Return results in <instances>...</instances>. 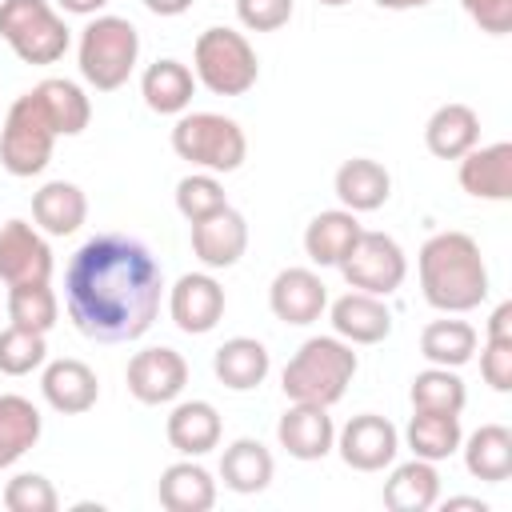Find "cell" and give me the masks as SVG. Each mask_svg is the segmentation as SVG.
<instances>
[{
  "label": "cell",
  "instance_id": "e0dca14e",
  "mask_svg": "<svg viewBox=\"0 0 512 512\" xmlns=\"http://www.w3.org/2000/svg\"><path fill=\"white\" fill-rule=\"evenodd\" d=\"M332 332L348 344H380L392 336V312L384 304V296H368V292H344L340 300H332L328 308Z\"/></svg>",
  "mask_w": 512,
  "mask_h": 512
},
{
  "label": "cell",
  "instance_id": "44dd1931",
  "mask_svg": "<svg viewBox=\"0 0 512 512\" xmlns=\"http://www.w3.org/2000/svg\"><path fill=\"white\" fill-rule=\"evenodd\" d=\"M32 220L44 236H72L88 220V196L72 180H48L32 192Z\"/></svg>",
  "mask_w": 512,
  "mask_h": 512
},
{
  "label": "cell",
  "instance_id": "9c48e42d",
  "mask_svg": "<svg viewBox=\"0 0 512 512\" xmlns=\"http://www.w3.org/2000/svg\"><path fill=\"white\" fill-rule=\"evenodd\" d=\"M348 288L368 296H392L408 276V256L388 232H360L340 264Z\"/></svg>",
  "mask_w": 512,
  "mask_h": 512
},
{
  "label": "cell",
  "instance_id": "3957f363",
  "mask_svg": "<svg viewBox=\"0 0 512 512\" xmlns=\"http://www.w3.org/2000/svg\"><path fill=\"white\" fill-rule=\"evenodd\" d=\"M360 368V356L340 336H312L296 348V356L284 364L280 388L292 404H320L332 408L344 400L352 376Z\"/></svg>",
  "mask_w": 512,
  "mask_h": 512
},
{
  "label": "cell",
  "instance_id": "f1b7e54d",
  "mask_svg": "<svg viewBox=\"0 0 512 512\" xmlns=\"http://www.w3.org/2000/svg\"><path fill=\"white\" fill-rule=\"evenodd\" d=\"M440 500V472L432 460L412 456L408 464H396L384 480V508L392 512H428Z\"/></svg>",
  "mask_w": 512,
  "mask_h": 512
},
{
  "label": "cell",
  "instance_id": "4316f807",
  "mask_svg": "<svg viewBox=\"0 0 512 512\" xmlns=\"http://www.w3.org/2000/svg\"><path fill=\"white\" fill-rule=\"evenodd\" d=\"M272 476H276V460H272V452H268L260 440H252V436L232 440V444L224 448V456H220V480H224V488H232V492H240V496L264 492V488L272 484Z\"/></svg>",
  "mask_w": 512,
  "mask_h": 512
},
{
  "label": "cell",
  "instance_id": "ac0fdd59",
  "mask_svg": "<svg viewBox=\"0 0 512 512\" xmlns=\"http://www.w3.org/2000/svg\"><path fill=\"white\" fill-rule=\"evenodd\" d=\"M40 392H44V400H48L52 412H60V416H80V412H88V408L100 400V380H96V372H92L84 360L64 356V360L44 364V372H40Z\"/></svg>",
  "mask_w": 512,
  "mask_h": 512
},
{
  "label": "cell",
  "instance_id": "1f68e13d",
  "mask_svg": "<svg viewBox=\"0 0 512 512\" xmlns=\"http://www.w3.org/2000/svg\"><path fill=\"white\" fill-rule=\"evenodd\" d=\"M56 128V136H80L92 120V100L84 96V88L76 80H64V76H48L32 88Z\"/></svg>",
  "mask_w": 512,
  "mask_h": 512
},
{
  "label": "cell",
  "instance_id": "ba28073f",
  "mask_svg": "<svg viewBox=\"0 0 512 512\" xmlns=\"http://www.w3.org/2000/svg\"><path fill=\"white\" fill-rule=\"evenodd\" d=\"M0 40L24 64H56L72 36L48 0H0Z\"/></svg>",
  "mask_w": 512,
  "mask_h": 512
},
{
  "label": "cell",
  "instance_id": "277c9868",
  "mask_svg": "<svg viewBox=\"0 0 512 512\" xmlns=\"http://www.w3.org/2000/svg\"><path fill=\"white\" fill-rule=\"evenodd\" d=\"M80 76L96 92H116L128 84L140 60V32L128 16H92L76 44Z\"/></svg>",
  "mask_w": 512,
  "mask_h": 512
},
{
  "label": "cell",
  "instance_id": "5b68a950",
  "mask_svg": "<svg viewBox=\"0 0 512 512\" xmlns=\"http://www.w3.org/2000/svg\"><path fill=\"white\" fill-rule=\"evenodd\" d=\"M192 76L212 96H244L260 80L256 48L236 28H204L192 44Z\"/></svg>",
  "mask_w": 512,
  "mask_h": 512
},
{
  "label": "cell",
  "instance_id": "e575fe53",
  "mask_svg": "<svg viewBox=\"0 0 512 512\" xmlns=\"http://www.w3.org/2000/svg\"><path fill=\"white\" fill-rule=\"evenodd\" d=\"M408 400H412L416 412H452V416H460L464 404H468V388H464V380L456 376V368L428 364L424 372L412 376Z\"/></svg>",
  "mask_w": 512,
  "mask_h": 512
},
{
  "label": "cell",
  "instance_id": "8992f818",
  "mask_svg": "<svg viewBox=\"0 0 512 512\" xmlns=\"http://www.w3.org/2000/svg\"><path fill=\"white\" fill-rule=\"evenodd\" d=\"M172 152L200 172H236L248 160V136L232 116L220 112H180L172 124Z\"/></svg>",
  "mask_w": 512,
  "mask_h": 512
},
{
  "label": "cell",
  "instance_id": "603a6c76",
  "mask_svg": "<svg viewBox=\"0 0 512 512\" xmlns=\"http://www.w3.org/2000/svg\"><path fill=\"white\" fill-rule=\"evenodd\" d=\"M220 412L208 404V400H180L172 412H168V424H164V436L168 444L180 452V456H204L220 444Z\"/></svg>",
  "mask_w": 512,
  "mask_h": 512
},
{
  "label": "cell",
  "instance_id": "484cf974",
  "mask_svg": "<svg viewBox=\"0 0 512 512\" xmlns=\"http://www.w3.org/2000/svg\"><path fill=\"white\" fill-rule=\"evenodd\" d=\"M156 496L168 512H208L216 504V480L204 464H196L192 456L180 464H168L160 472Z\"/></svg>",
  "mask_w": 512,
  "mask_h": 512
},
{
  "label": "cell",
  "instance_id": "7dc6e473",
  "mask_svg": "<svg viewBox=\"0 0 512 512\" xmlns=\"http://www.w3.org/2000/svg\"><path fill=\"white\" fill-rule=\"evenodd\" d=\"M444 508H476V512H488V504H484V500H476V496H448V500H444Z\"/></svg>",
  "mask_w": 512,
  "mask_h": 512
},
{
  "label": "cell",
  "instance_id": "7402d4cb",
  "mask_svg": "<svg viewBox=\"0 0 512 512\" xmlns=\"http://www.w3.org/2000/svg\"><path fill=\"white\" fill-rule=\"evenodd\" d=\"M360 220L356 212L348 208H328V212H316L304 228V256L320 268H340L344 256L352 252L356 236H360Z\"/></svg>",
  "mask_w": 512,
  "mask_h": 512
},
{
  "label": "cell",
  "instance_id": "cb8c5ba5",
  "mask_svg": "<svg viewBox=\"0 0 512 512\" xmlns=\"http://www.w3.org/2000/svg\"><path fill=\"white\" fill-rule=\"evenodd\" d=\"M424 144L436 160H460L480 144V116L468 104H440L424 124Z\"/></svg>",
  "mask_w": 512,
  "mask_h": 512
},
{
  "label": "cell",
  "instance_id": "8d00e7d4",
  "mask_svg": "<svg viewBox=\"0 0 512 512\" xmlns=\"http://www.w3.org/2000/svg\"><path fill=\"white\" fill-rule=\"evenodd\" d=\"M44 360H48L44 332H28L16 324H8L0 332V372L4 376H28V372L44 368Z\"/></svg>",
  "mask_w": 512,
  "mask_h": 512
},
{
  "label": "cell",
  "instance_id": "4fadbf2b",
  "mask_svg": "<svg viewBox=\"0 0 512 512\" xmlns=\"http://www.w3.org/2000/svg\"><path fill=\"white\" fill-rule=\"evenodd\" d=\"M224 288L212 272H184L172 288H168V316L180 332L188 336H204L220 324L224 316Z\"/></svg>",
  "mask_w": 512,
  "mask_h": 512
},
{
  "label": "cell",
  "instance_id": "d6986e66",
  "mask_svg": "<svg viewBox=\"0 0 512 512\" xmlns=\"http://www.w3.org/2000/svg\"><path fill=\"white\" fill-rule=\"evenodd\" d=\"M460 188L476 200H508L512 196V144L496 140V144H476L472 152L460 156Z\"/></svg>",
  "mask_w": 512,
  "mask_h": 512
},
{
  "label": "cell",
  "instance_id": "60d3db41",
  "mask_svg": "<svg viewBox=\"0 0 512 512\" xmlns=\"http://www.w3.org/2000/svg\"><path fill=\"white\" fill-rule=\"evenodd\" d=\"M480 376L492 392H512V340H484L480 352Z\"/></svg>",
  "mask_w": 512,
  "mask_h": 512
},
{
  "label": "cell",
  "instance_id": "d590c367",
  "mask_svg": "<svg viewBox=\"0 0 512 512\" xmlns=\"http://www.w3.org/2000/svg\"><path fill=\"white\" fill-rule=\"evenodd\" d=\"M56 316H60V300L52 292V284H16L8 288V320L16 328H28V332H52L56 328Z\"/></svg>",
  "mask_w": 512,
  "mask_h": 512
},
{
  "label": "cell",
  "instance_id": "9a60e30c",
  "mask_svg": "<svg viewBox=\"0 0 512 512\" xmlns=\"http://www.w3.org/2000/svg\"><path fill=\"white\" fill-rule=\"evenodd\" d=\"M268 308H272L276 320H284L292 328H304V324H316L320 312L328 308V288L312 268H284V272L272 276Z\"/></svg>",
  "mask_w": 512,
  "mask_h": 512
},
{
  "label": "cell",
  "instance_id": "d4e9b609",
  "mask_svg": "<svg viewBox=\"0 0 512 512\" xmlns=\"http://www.w3.org/2000/svg\"><path fill=\"white\" fill-rule=\"evenodd\" d=\"M268 368H272V356H268V348H264L260 340H252V336H232V340H224V344L216 348V356H212L216 380H220L224 388H232V392H252V388H260L264 376H268Z\"/></svg>",
  "mask_w": 512,
  "mask_h": 512
},
{
  "label": "cell",
  "instance_id": "b9f144b4",
  "mask_svg": "<svg viewBox=\"0 0 512 512\" xmlns=\"http://www.w3.org/2000/svg\"><path fill=\"white\" fill-rule=\"evenodd\" d=\"M460 4L488 36H504L512 28V0H460Z\"/></svg>",
  "mask_w": 512,
  "mask_h": 512
},
{
  "label": "cell",
  "instance_id": "83f0119b",
  "mask_svg": "<svg viewBox=\"0 0 512 512\" xmlns=\"http://www.w3.org/2000/svg\"><path fill=\"white\" fill-rule=\"evenodd\" d=\"M192 92H196L192 68L180 64V60H172V56L148 64L144 76H140V96H144V104H148L152 112H160V116H180V112H188Z\"/></svg>",
  "mask_w": 512,
  "mask_h": 512
},
{
  "label": "cell",
  "instance_id": "ab89813d",
  "mask_svg": "<svg viewBox=\"0 0 512 512\" xmlns=\"http://www.w3.org/2000/svg\"><path fill=\"white\" fill-rule=\"evenodd\" d=\"M296 0H236V20L248 32H276L292 20Z\"/></svg>",
  "mask_w": 512,
  "mask_h": 512
},
{
  "label": "cell",
  "instance_id": "ffe728a7",
  "mask_svg": "<svg viewBox=\"0 0 512 512\" xmlns=\"http://www.w3.org/2000/svg\"><path fill=\"white\" fill-rule=\"evenodd\" d=\"M332 188H336L340 208H348V212L360 216V212H376V208L388 204V196H392V176H388V168H384L380 160H372V156H352V160H344V164L336 168Z\"/></svg>",
  "mask_w": 512,
  "mask_h": 512
},
{
  "label": "cell",
  "instance_id": "7c38bea8",
  "mask_svg": "<svg viewBox=\"0 0 512 512\" xmlns=\"http://www.w3.org/2000/svg\"><path fill=\"white\" fill-rule=\"evenodd\" d=\"M124 380H128V392L140 404H148V408L172 404L188 384V360L176 348H164V344L160 348H144V352H136L128 360Z\"/></svg>",
  "mask_w": 512,
  "mask_h": 512
},
{
  "label": "cell",
  "instance_id": "c3c4849f",
  "mask_svg": "<svg viewBox=\"0 0 512 512\" xmlns=\"http://www.w3.org/2000/svg\"><path fill=\"white\" fill-rule=\"evenodd\" d=\"M316 4H324V8H344V4H352V0H316Z\"/></svg>",
  "mask_w": 512,
  "mask_h": 512
},
{
  "label": "cell",
  "instance_id": "7bdbcfd3",
  "mask_svg": "<svg viewBox=\"0 0 512 512\" xmlns=\"http://www.w3.org/2000/svg\"><path fill=\"white\" fill-rule=\"evenodd\" d=\"M488 336L492 340H512V300L496 304L492 316H488Z\"/></svg>",
  "mask_w": 512,
  "mask_h": 512
},
{
  "label": "cell",
  "instance_id": "52a82bcc",
  "mask_svg": "<svg viewBox=\"0 0 512 512\" xmlns=\"http://www.w3.org/2000/svg\"><path fill=\"white\" fill-rule=\"evenodd\" d=\"M52 144H56V128L40 104L36 92H24L12 100V108L4 112L0 124V164L8 176H40L52 160Z\"/></svg>",
  "mask_w": 512,
  "mask_h": 512
},
{
  "label": "cell",
  "instance_id": "d6a6232c",
  "mask_svg": "<svg viewBox=\"0 0 512 512\" xmlns=\"http://www.w3.org/2000/svg\"><path fill=\"white\" fill-rule=\"evenodd\" d=\"M476 328L468 320H456L444 312V320H432L424 324L420 332V356L428 364H440V368H464L472 356H476Z\"/></svg>",
  "mask_w": 512,
  "mask_h": 512
},
{
  "label": "cell",
  "instance_id": "f6af8a7d",
  "mask_svg": "<svg viewBox=\"0 0 512 512\" xmlns=\"http://www.w3.org/2000/svg\"><path fill=\"white\" fill-rule=\"evenodd\" d=\"M64 12H72V16H100L104 8H108V0H56Z\"/></svg>",
  "mask_w": 512,
  "mask_h": 512
},
{
  "label": "cell",
  "instance_id": "8fae6325",
  "mask_svg": "<svg viewBox=\"0 0 512 512\" xmlns=\"http://www.w3.org/2000/svg\"><path fill=\"white\" fill-rule=\"evenodd\" d=\"M52 248L28 220H8L0 224V280L8 288L16 284H44L52 280Z\"/></svg>",
  "mask_w": 512,
  "mask_h": 512
},
{
  "label": "cell",
  "instance_id": "4dcf8cb0",
  "mask_svg": "<svg viewBox=\"0 0 512 512\" xmlns=\"http://www.w3.org/2000/svg\"><path fill=\"white\" fill-rule=\"evenodd\" d=\"M40 408L28 396L4 392L0 396V468H12L28 448H36L40 440Z\"/></svg>",
  "mask_w": 512,
  "mask_h": 512
},
{
  "label": "cell",
  "instance_id": "5bb4252c",
  "mask_svg": "<svg viewBox=\"0 0 512 512\" xmlns=\"http://www.w3.org/2000/svg\"><path fill=\"white\" fill-rule=\"evenodd\" d=\"M244 252H248V220L232 204H224L220 212H212V216L192 224V256L208 272L240 264Z\"/></svg>",
  "mask_w": 512,
  "mask_h": 512
},
{
  "label": "cell",
  "instance_id": "74e56055",
  "mask_svg": "<svg viewBox=\"0 0 512 512\" xmlns=\"http://www.w3.org/2000/svg\"><path fill=\"white\" fill-rule=\"evenodd\" d=\"M224 204H228L224 184H220L212 172H188V176L176 184V212H180L188 224H196V220L220 212Z\"/></svg>",
  "mask_w": 512,
  "mask_h": 512
},
{
  "label": "cell",
  "instance_id": "f546056e",
  "mask_svg": "<svg viewBox=\"0 0 512 512\" xmlns=\"http://www.w3.org/2000/svg\"><path fill=\"white\" fill-rule=\"evenodd\" d=\"M460 448H464V468L476 480L504 484L512 476V432L504 424H480L468 440H460Z\"/></svg>",
  "mask_w": 512,
  "mask_h": 512
},
{
  "label": "cell",
  "instance_id": "f35d334b",
  "mask_svg": "<svg viewBox=\"0 0 512 512\" xmlns=\"http://www.w3.org/2000/svg\"><path fill=\"white\" fill-rule=\"evenodd\" d=\"M4 508L8 512H56L60 508V496L52 488L48 476L40 472H20L4 484Z\"/></svg>",
  "mask_w": 512,
  "mask_h": 512
},
{
  "label": "cell",
  "instance_id": "bcb514c9",
  "mask_svg": "<svg viewBox=\"0 0 512 512\" xmlns=\"http://www.w3.org/2000/svg\"><path fill=\"white\" fill-rule=\"evenodd\" d=\"M376 8H388V12H408V8H424L432 0H372Z\"/></svg>",
  "mask_w": 512,
  "mask_h": 512
},
{
  "label": "cell",
  "instance_id": "836d02e7",
  "mask_svg": "<svg viewBox=\"0 0 512 512\" xmlns=\"http://www.w3.org/2000/svg\"><path fill=\"white\" fill-rule=\"evenodd\" d=\"M404 440H408L412 456H420V460H432V464L436 460H448L460 448V440H464L460 416H452V412H416L412 408V420L404 428Z\"/></svg>",
  "mask_w": 512,
  "mask_h": 512
},
{
  "label": "cell",
  "instance_id": "6da1fadb",
  "mask_svg": "<svg viewBox=\"0 0 512 512\" xmlns=\"http://www.w3.org/2000/svg\"><path fill=\"white\" fill-rule=\"evenodd\" d=\"M164 300V268L152 248L124 232H96L64 268V308L80 336L100 344L140 340Z\"/></svg>",
  "mask_w": 512,
  "mask_h": 512
},
{
  "label": "cell",
  "instance_id": "7a4b0ae2",
  "mask_svg": "<svg viewBox=\"0 0 512 512\" xmlns=\"http://www.w3.org/2000/svg\"><path fill=\"white\" fill-rule=\"evenodd\" d=\"M416 268H420V292L436 312L460 316L488 300V264L468 232L428 236L416 256Z\"/></svg>",
  "mask_w": 512,
  "mask_h": 512
},
{
  "label": "cell",
  "instance_id": "2e32d148",
  "mask_svg": "<svg viewBox=\"0 0 512 512\" xmlns=\"http://www.w3.org/2000/svg\"><path fill=\"white\" fill-rule=\"evenodd\" d=\"M276 440L292 460H324L336 448V424L320 404H288L276 420Z\"/></svg>",
  "mask_w": 512,
  "mask_h": 512
},
{
  "label": "cell",
  "instance_id": "30bf717a",
  "mask_svg": "<svg viewBox=\"0 0 512 512\" xmlns=\"http://www.w3.org/2000/svg\"><path fill=\"white\" fill-rule=\"evenodd\" d=\"M336 452L356 472H384L400 452V432L388 416L360 412L336 432Z\"/></svg>",
  "mask_w": 512,
  "mask_h": 512
},
{
  "label": "cell",
  "instance_id": "ee69618b",
  "mask_svg": "<svg viewBox=\"0 0 512 512\" xmlns=\"http://www.w3.org/2000/svg\"><path fill=\"white\" fill-rule=\"evenodd\" d=\"M144 8L152 16H184L192 8V0H144Z\"/></svg>",
  "mask_w": 512,
  "mask_h": 512
}]
</instances>
